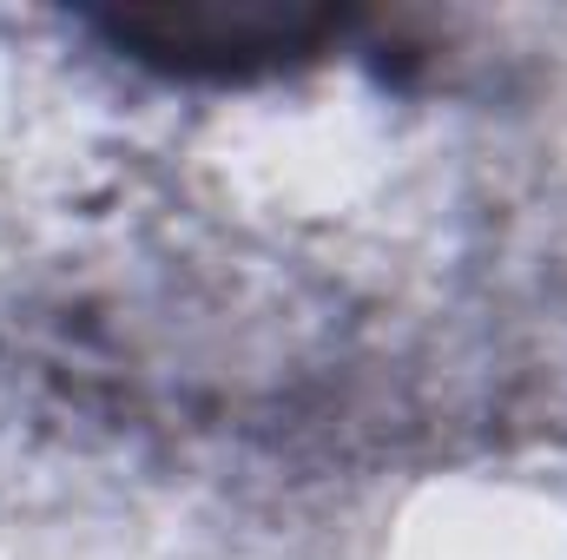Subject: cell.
I'll return each instance as SVG.
<instances>
[{
	"instance_id": "cell-1",
	"label": "cell",
	"mask_w": 567,
	"mask_h": 560,
	"mask_svg": "<svg viewBox=\"0 0 567 560\" xmlns=\"http://www.w3.org/2000/svg\"><path fill=\"white\" fill-rule=\"evenodd\" d=\"M140 60L172 73H265L343 33L337 13H126L113 20Z\"/></svg>"
}]
</instances>
